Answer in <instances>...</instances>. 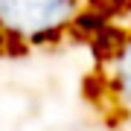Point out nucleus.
I'll return each mask as SVG.
<instances>
[{"mask_svg": "<svg viewBox=\"0 0 131 131\" xmlns=\"http://www.w3.org/2000/svg\"><path fill=\"white\" fill-rule=\"evenodd\" d=\"M131 0H0V61L84 50Z\"/></svg>", "mask_w": 131, "mask_h": 131, "instance_id": "1", "label": "nucleus"}, {"mask_svg": "<svg viewBox=\"0 0 131 131\" xmlns=\"http://www.w3.org/2000/svg\"><path fill=\"white\" fill-rule=\"evenodd\" d=\"M82 52V105L105 131H131V12L102 26Z\"/></svg>", "mask_w": 131, "mask_h": 131, "instance_id": "2", "label": "nucleus"}]
</instances>
